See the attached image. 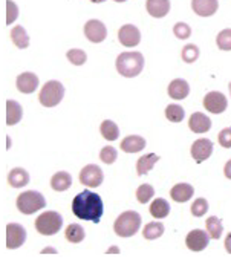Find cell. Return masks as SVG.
<instances>
[{"mask_svg": "<svg viewBox=\"0 0 231 260\" xmlns=\"http://www.w3.org/2000/svg\"><path fill=\"white\" fill-rule=\"evenodd\" d=\"M11 40L20 49H25V48L29 46V36H28L26 29L23 26H20V25L16 26V28H13V31H11Z\"/></svg>", "mask_w": 231, "mask_h": 260, "instance_id": "4316f807", "label": "cell"}, {"mask_svg": "<svg viewBox=\"0 0 231 260\" xmlns=\"http://www.w3.org/2000/svg\"><path fill=\"white\" fill-rule=\"evenodd\" d=\"M173 34L179 39V40H187L190 36H191V28L184 23V22H179L173 26Z\"/></svg>", "mask_w": 231, "mask_h": 260, "instance_id": "74e56055", "label": "cell"}, {"mask_svg": "<svg viewBox=\"0 0 231 260\" xmlns=\"http://www.w3.org/2000/svg\"><path fill=\"white\" fill-rule=\"evenodd\" d=\"M182 60L185 61V63H194L196 60H197V57H199V48L196 46V45H185L184 48H182Z\"/></svg>", "mask_w": 231, "mask_h": 260, "instance_id": "d6a6232c", "label": "cell"}, {"mask_svg": "<svg viewBox=\"0 0 231 260\" xmlns=\"http://www.w3.org/2000/svg\"><path fill=\"white\" fill-rule=\"evenodd\" d=\"M117 150H115L112 146H106L104 149H101L100 152V159L104 162V164H113L115 161H117Z\"/></svg>", "mask_w": 231, "mask_h": 260, "instance_id": "8d00e7d4", "label": "cell"}, {"mask_svg": "<svg viewBox=\"0 0 231 260\" xmlns=\"http://www.w3.org/2000/svg\"><path fill=\"white\" fill-rule=\"evenodd\" d=\"M84 36L92 43H101L106 40V36H107L106 25L96 19H92L84 25Z\"/></svg>", "mask_w": 231, "mask_h": 260, "instance_id": "8fae6325", "label": "cell"}, {"mask_svg": "<svg viewBox=\"0 0 231 260\" xmlns=\"http://www.w3.org/2000/svg\"><path fill=\"white\" fill-rule=\"evenodd\" d=\"M63 96H64V86L57 80H51L42 87L39 101L45 107H55L57 104L61 103Z\"/></svg>", "mask_w": 231, "mask_h": 260, "instance_id": "5b68a950", "label": "cell"}, {"mask_svg": "<svg viewBox=\"0 0 231 260\" xmlns=\"http://www.w3.org/2000/svg\"><path fill=\"white\" fill-rule=\"evenodd\" d=\"M205 226H207V231L210 234L211 239H220L222 236V231H223V226H222V220L216 216L213 217H208L207 222H205Z\"/></svg>", "mask_w": 231, "mask_h": 260, "instance_id": "f1b7e54d", "label": "cell"}, {"mask_svg": "<svg viewBox=\"0 0 231 260\" xmlns=\"http://www.w3.org/2000/svg\"><path fill=\"white\" fill-rule=\"evenodd\" d=\"M72 213L78 219L100 223L101 216L104 213V204L101 196L90 190H83L72 201Z\"/></svg>", "mask_w": 231, "mask_h": 260, "instance_id": "6da1fadb", "label": "cell"}, {"mask_svg": "<svg viewBox=\"0 0 231 260\" xmlns=\"http://www.w3.org/2000/svg\"><path fill=\"white\" fill-rule=\"evenodd\" d=\"M217 48L220 51H231V29H223L217 34Z\"/></svg>", "mask_w": 231, "mask_h": 260, "instance_id": "836d02e7", "label": "cell"}, {"mask_svg": "<svg viewBox=\"0 0 231 260\" xmlns=\"http://www.w3.org/2000/svg\"><path fill=\"white\" fill-rule=\"evenodd\" d=\"M66 57H68V60H69L72 64H75V66H81V64H84L86 60H87V55H86V52H84L83 49H71V51H68Z\"/></svg>", "mask_w": 231, "mask_h": 260, "instance_id": "e575fe53", "label": "cell"}, {"mask_svg": "<svg viewBox=\"0 0 231 260\" xmlns=\"http://www.w3.org/2000/svg\"><path fill=\"white\" fill-rule=\"evenodd\" d=\"M223 175H225V178L231 179V159L225 164V167H223Z\"/></svg>", "mask_w": 231, "mask_h": 260, "instance_id": "60d3db41", "label": "cell"}, {"mask_svg": "<svg viewBox=\"0 0 231 260\" xmlns=\"http://www.w3.org/2000/svg\"><path fill=\"white\" fill-rule=\"evenodd\" d=\"M120 147L126 153H138L146 147V140L138 135H129L121 141Z\"/></svg>", "mask_w": 231, "mask_h": 260, "instance_id": "d6986e66", "label": "cell"}, {"mask_svg": "<svg viewBox=\"0 0 231 260\" xmlns=\"http://www.w3.org/2000/svg\"><path fill=\"white\" fill-rule=\"evenodd\" d=\"M204 107L210 112V113H222L225 112V109L228 107V101L226 96L222 92H208L204 96Z\"/></svg>", "mask_w": 231, "mask_h": 260, "instance_id": "30bf717a", "label": "cell"}, {"mask_svg": "<svg viewBox=\"0 0 231 260\" xmlns=\"http://www.w3.org/2000/svg\"><path fill=\"white\" fill-rule=\"evenodd\" d=\"M118 40L123 46H138L141 42V32L135 25H123L118 31Z\"/></svg>", "mask_w": 231, "mask_h": 260, "instance_id": "7c38bea8", "label": "cell"}, {"mask_svg": "<svg viewBox=\"0 0 231 260\" xmlns=\"http://www.w3.org/2000/svg\"><path fill=\"white\" fill-rule=\"evenodd\" d=\"M191 8L201 17H210L217 11L219 2L217 0H191Z\"/></svg>", "mask_w": 231, "mask_h": 260, "instance_id": "9a60e30c", "label": "cell"}, {"mask_svg": "<svg viewBox=\"0 0 231 260\" xmlns=\"http://www.w3.org/2000/svg\"><path fill=\"white\" fill-rule=\"evenodd\" d=\"M115 66H117V71H118L120 75H123L126 78H134V77H137V75H140L143 72V69H144V57L138 51L121 52L117 57Z\"/></svg>", "mask_w": 231, "mask_h": 260, "instance_id": "7a4b0ae2", "label": "cell"}, {"mask_svg": "<svg viewBox=\"0 0 231 260\" xmlns=\"http://www.w3.org/2000/svg\"><path fill=\"white\" fill-rule=\"evenodd\" d=\"M100 132H101L103 138L107 140V141H115V140H118V137H120V128H118V125L115 124L113 121H110V119H106V121L101 122Z\"/></svg>", "mask_w": 231, "mask_h": 260, "instance_id": "d4e9b609", "label": "cell"}, {"mask_svg": "<svg viewBox=\"0 0 231 260\" xmlns=\"http://www.w3.org/2000/svg\"><path fill=\"white\" fill-rule=\"evenodd\" d=\"M16 84L22 93H32L39 87V77L32 72H23L17 77Z\"/></svg>", "mask_w": 231, "mask_h": 260, "instance_id": "2e32d148", "label": "cell"}, {"mask_svg": "<svg viewBox=\"0 0 231 260\" xmlns=\"http://www.w3.org/2000/svg\"><path fill=\"white\" fill-rule=\"evenodd\" d=\"M141 228V216L140 213L129 210L121 213L113 223V230L120 237H132Z\"/></svg>", "mask_w": 231, "mask_h": 260, "instance_id": "3957f363", "label": "cell"}, {"mask_svg": "<svg viewBox=\"0 0 231 260\" xmlns=\"http://www.w3.org/2000/svg\"><path fill=\"white\" fill-rule=\"evenodd\" d=\"M169 213H170V205H169V202H167L166 199L156 198V199L152 202V205H150V214H152L153 217H156V219H164V217L169 216Z\"/></svg>", "mask_w": 231, "mask_h": 260, "instance_id": "484cf974", "label": "cell"}, {"mask_svg": "<svg viewBox=\"0 0 231 260\" xmlns=\"http://www.w3.org/2000/svg\"><path fill=\"white\" fill-rule=\"evenodd\" d=\"M155 196V190L150 184H143L137 190V199L140 204H147Z\"/></svg>", "mask_w": 231, "mask_h": 260, "instance_id": "1f68e13d", "label": "cell"}, {"mask_svg": "<svg viewBox=\"0 0 231 260\" xmlns=\"http://www.w3.org/2000/svg\"><path fill=\"white\" fill-rule=\"evenodd\" d=\"M115 2H120L121 4V2H126V0H115Z\"/></svg>", "mask_w": 231, "mask_h": 260, "instance_id": "ee69618b", "label": "cell"}, {"mask_svg": "<svg viewBox=\"0 0 231 260\" xmlns=\"http://www.w3.org/2000/svg\"><path fill=\"white\" fill-rule=\"evenodd\" d=\"M63 226V217L57 211H46L36 219V230L43 236H54Z\"/></svg>", "mask_w": 231, "mask_h": 260, "instance_id": "8992f818", "label": "cell"}, {"mask_svg": "<svg viewBox=\"0 0 231 260\" xmlns=\"http://www.w3.org/2000/svg\"><path fill=\"white\" fill-rule=\"evenodd\" d=\"M194 194V188L190 184H176L172 190H170V196L175 202H187L191 199V196Z\"/></svg>", "mask_w": 231, "mask_h": 260, "instance_id": "ffe728a7", "label": "cell"}, {"mask_svg": "<svg viewBox=\"0 0 231 260\" xmlns=\"http://www.w3.org/2000/svg\"><path fill=\"white\" fill-rule=\"evenodd\" d=\"M225 249L228 251V254H231V233H228V236L225 239Z\"/></svg>", "mask_w": 231, "mask_h": 260, "instance_id": "b9f144b4", "label": "cell"}, {"mask_svg": "<svg viewBox=\"0 0 231 260\" xmlns=\"http://www.w3.org/2000/svg\"><path fill=\"white\" fill-rule=\"evenodd\" d=\"M147 13L155 19H162L170 11V0H147Z\"/></svg>", "mask_w": 231, "mask_h": 260, "instance_id": "e0dca14e", "label": "cell"}, {"mask_svg": "<svg viewBox=\"0 0 231 260\" xmlns=\"http://www.w3.org/2000/svg\"><path fill=\"white\" fill-rule=\"evenodd\" d=\"M166 116L170 122H181L185 116V110L179 104H169L166 109Z\"/></svg>", "mask_w": 231, "mask_h": 260, "instance_id": "4dcf8cb0", "label": "cell"}, {"mask_svg": "<svg viewBox=\"0 0 231 260\" xmlns=\"http://www.w3.org/2000/svg\"><path fill=\"white\" fill-rule=\"evenodd\" d=\"M19 17V8L13 0H7V25H11Z\"/></svg>", "mask_w": 231, "mask_h": 260, "instance_id": "f35d334b", "label": "cell"}, {"mask_svg": "<svg viewBox=\"0 0 231 260\" xmlns=\"http://www.w3.org/2000/svg\"><path fill=\"white\" fill-rule=\"evenodd\" d=\"M72 185V176L68 172H58L51 178V187L54 191H66Z\"/></svg>", "mask_w": 231, "mask_h": 260, "instance_id": "603a6c76", "label": "cell"}, {"mask_svg": "<svg viewBox=\"0 0 231 260\" xmlns=\"http://www.w3.org/2000/svg\"><path fill=\"white\" fill-rule=\"evenodd\" d=\"M8 184L13 188H22V187L29 184V173L25 169H20V167L13 169L8 173Z\"/></svg>", "mask_w": 231, "mask_h": 260, "instance_id": "44dd1931", "label": "cell"}, {"mask_svg": "<svg viewBox=\"0 0 231 260\" xmlns=\"http://www.w3.org/2000/svg\"><path fill=\"white\" fill-rule=\"evenodd\" d=\"M228 87H229V95H231V83H229V86H228Z\"/></svg>", "mask_w": 231, "mask_h": 260, "instance_id": "f6af8a7d", "label": "cell"}, {"mask_svg": "<svg viewBox=\"0 0 231 260\" xmlns=\"http://www.w3.org/2000/svg\"><path fill=\"white\" fill-rule=\"evenodd\" d=\"M188 127L194 134H205L211 128V119L202 112H194L188 119Z\"/></svg>", "mask_w": 231, "mask_h": 260, "instance_id": "5bb4252c", "label": "cell"}, {"mask_svg": "<svg viewBox=\"0 0 231 260\" xmlns=\"http://www.w3.org/2000/svg\"><path fill=\"white\" fill-rule=\"evenodd\" d=\"M191 156L193 159L201 164L204 162L205 159H208L213 153V143L207 138H201V140H196L193 144H191Z\"/></svg>", "mask_w": 231, "mask_h": 260, "instance_id": "4fadbf2b", "label": "cell"}, {"mask_svg": "<svg viewBox=\"0 0 231 260\" xmlns=\"http://www.w3.org/2000/svg\"><path fill=\"white\" fill-rule=\"evenodd\" d=\"M103 179H104L103 170L95 164L86 166L80 173V182L86 187H90V188L100 187L103 184Z\"/></svg>", "mask_w": 231, "mask_h": 260, "instance_id": "52a82bcc", "label": "cell"}, {"mask_svg": "<svg viewBox=\"0 0 231 260\" xmlns=\"http://www.w3.org/2000/svg\"><path fill=\"white\" fill-rule=\"evenodd\" d=\"M219 144L223 149H231V127H225L219 134Z\"/></svg>", "mask_w": 231, "mask_h": 260, "instance_id": "ab89813d", "label": "cell"}, {"mask_svg": "<svg viewBox=\"0 0 231 260\" xmlns=\"http://www.w3.org/2000/svg\"><path fill=\"white\" fill-rule=\"evenodd\" d=\"M188 92H190V86L182 78H175L169 84V96L173 100H184L188 96Z\"/></svg>", "mask_w": 231, "mask_h": 260, "instance_id": "ac0fdd59", "label": "cell"}, {"mask_svg": "<svg viewBox=\"0 0 231 260\" xmlns=\"http://www.w3.org/2000/svg\"><path fill=\"white\" fill-rule=\"evenodd\" d=\"M208 211V202L204 198H197L193 204H191V214L194 217H202L205 213Z\"/></svg>", "mask_w": 231, "mask_h": 260, "instance_id": "d590c367", "label": "cell"}, {"mask_svg": "<svg viewBox=\"0 0 231 260\" xmlns=\"http://www.w3.org/2000/svg\"><path fill=\"white\" fill-rule=\"evenodd\" d=\"M162 234H164V225L161 222H150L143 230V236L147 240H155V239L161 237Z\"/></svg>", "mask_w": 231, "mask_h": 260, "instance_id": "f546056e", "label": "cell"}, {"mask_svg": "<svg viewBox=\"0 0 231 260\" xmlns=\"http://www.w3.org/2000/svg\"><path fill=\"white\" fill-rule=\"evenodd\" d=\"M92 4H103V2H106V0H90Z\"/></svg>", "mask_w": 231, "mask_h": 260, "instance_id": "7bdbcfd3", "label": "cell"}, {"mask_svg": "<svg viewBox=\"0 0 231 260\" xmlns=\"http://www.w3.org/2000/svg\"><path fill=\"white\" fill-rule=\"evenodd\" d=\"M26 240V230L20 223H8L7 226V246L8 249L20 248Z\"/></svg>", "mask_w": 231, "mask_h": 260, "instance_id": "ba28073f", "label": "cell"}, {"mask_svg": "<svg viewBox=\"0 0 231 260\" xmlns=\"http://www.w3.org/2000/svg\"><path fill=\"white\" fill-rule=\"evenodd\" d=\"M64 236L66 239L71 242V243H80L84 237H86V233H84V228L78 223H71L66 231H64Z\"/></svg>", "mask_w": 231, "mask_h": 260, "instance_id": "83f0119b", "label": "cell"}, {"mask_svg": "<svg viewBox=\"0 0 231 260\" xmlns=\"http://www.w3.org/2000/svg\"><path fill=\"white\" fill-rule=\"evenodd\" d=\"M22 116H23L22 106L16 100H8L7 101V124L14 125L17 122H20Z\"/></svg>", "mask_w": 231, "mask_h": 260, "instance_id": "7402d4cb", "label": "cell"}, {"mask_svg": "<svg viewBox=\"0 0 231 260\" xmlns=\"http://www.w3.org/2000/svg\"><path fill=\"white\" fill-rule=\"evenodd\" d=\"M158 161H159V156L155 155V153H147V155L141 156V158L138 159V162H137V173H138L140 176L147 175V173L153 169V166H155Z\"/></svg>", "mask_w": 231, "mask_h": 260, "instance_id": "cb8c5ba5", "label": "cell"}, {"mask_svg": "<svg viewBox=\"0 0 231 260\" xmlns=\"http://www.w3.org/2000/svg\"><path fill=\"white\" fill-rule=\"evenodd\" d=\"M45 207H46V199L39 191L29 190V191L20 193V196L17 198V208L23 214H34Z\"/></svg>", "mask_w": 231, "mask_h": 260, "instance_id": "277c9868", "label": "cell"}, {"mask_svg": "<svg viewBox=\"0 0 231 260\" xmlns=\"http://www.w3.org/2000/svg\"><path fill=\"white\" fill-rule=\"evenodd\" d=\"M210 242V234L205 233L204 230H191L187 237H185V245L190 251L201 252L208 246Z\"/></svg>", "mask_w": 231, "mask_h": 260, "instance_id": "9c48e42d", "label": "cell"}]
</instances>
